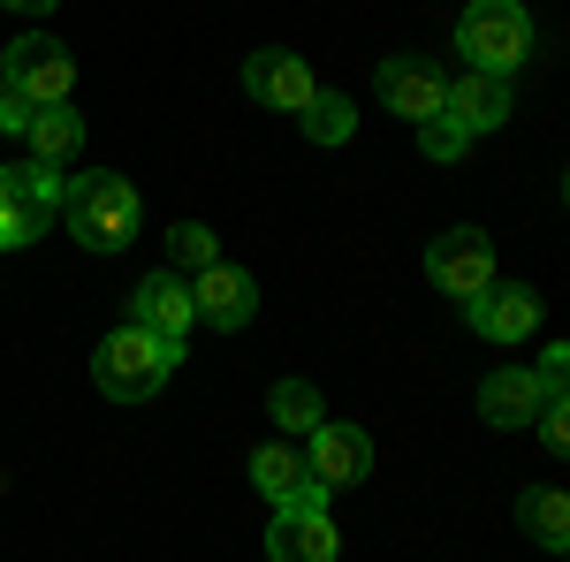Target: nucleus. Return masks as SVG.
Wrapping results in <instances>:
<instances>
[{
    "mask_svg": "<svg viewBox=\"0 0 570 562\" xmlns=\"http://www.w3.org/2000/svg\"><path fill=\"white\" fill-rule=\"evenodd\" d=\"M464 319L480 327L487 343H525L532 327H540V297H532L525 282H487L480 297H464Z\"/></svg>",
    "mask_w": 570,
    "mask_h": 562,
    "instance_id": "4468645a",
    "label": "nucleus"
},
{
    "mask_svg": "<svg viewBox=\"0 0 570 562\" xmlns=\"http://www.w3.org/2000/svg\"><path fill=\"white\" fill-rule=\"evenodd\" d=\"M168 259H176V274L214 266L220 259V252H214V228H206V220H176V228H168Z\"/></svg>",
    "mask_w": 570,
    "mask_h": 562,
    "instance_id": "412c9836",
    "label": "nucleus"
},
{
    "mask_svg": "<svg viewBox=\"0 0 570 562\" xmlns=\"http://www.w3.org/2000/svg\"><path fill=\"white\" fill-rule=\"evenodd\" d=\"M312 479L335 494V486H365L373 479V433L365 426H343V418H320L312 426Z\"/></svg>",
    "mask_w": 570,
    "mask_h": 562,
    "instance_id": "9b49d317",
    "label": "nucleus"
},
{
    "mask_svg": "<svg viewBox=\"0 0 570 562\" xmlns=\"http://www.w3.org/2000/svg\"><path fill=\"white\" fill-rule=\"evenodd\" d=\"M518 524H525L548 555H563V548H570V502H563V486H525V494H518Z\"/></svg>",
    "mask_w": 570,
    "mask_h": 562,
    "instance_id": "a211bd4d",
    "label": "nucleus"
},
{
    "mask_svg": "<svg viewBox=\"0 0 570 562\" xmlns=\"http://www.w3.org/2000/svg\"><path fill=\"white\" fill-rule=\"evenodd\" d=\"M176 365H183V343H160L145 327H115L107 343L91 349V381H99L107 403H153Z\"/></svg>",
    "mask_w": 570,
    "mask_h": 562,
    "instance_id": "f03ea898",
    "label": "nucleus"
},
{
    "mask_svg": "<svg viewBox=\"0 0 570 562\" xmlns=\"http://www.w3.org/2000/svg\"><path fill=\"white\" fill-rule=\"evenodd\" d=\"M130 327L160 335V343H190L198 304H190V274H145L130 289Z\"/></svg>",
    "mask_w": 570,
    "mask_h": 562,
    "instance_id": "9d476101",
    "label": "nucleus"
},
{
    "mask_svg": "<svg viewBox=\"0 0 570 562\" xmlns=\"http://www.w3.org/2000/svg\"><path fill=\"white\" fill-rule=\"evenodd\" d=\"M464 145H472V130H464V122H449V115H426V122H419V152L441 160V168H449V160H464Z\"/></svg>",
    "mask_w": 570,
    "mask_h": 562,
    "instance_id": "4be33fe9",
    "label": "nucleus"
},
{
    "mask_svg": "<svg viewBox=\"0 0 570 562\" xmlns=\"http://www.w3.org/2000/svg\"><path fill=\"white\" fill-rule=\"evenodd\" d=\"M441 115L449 122H464V130H502L510 115H518V77H494V69H464V77H449L441 91Z\"/></svg>",
    "mask_w": 570,
    "mask_h": 562,
    "instance_id": "1a4fd4ad",
    "label": "nucleus"
},
{
    "mask_svg": "<svg viewBox=\"0 0 570 562\" xmlns=\"http://www.w3.org/2000/svg\"><path fill=\"white\" fill-rule=\"evenodd\" d=\"M456 53H464V69L518 77V69H525V53H532L525 0H464V16H456Z\"/></svg>",
    "mask_w": 570,
    "mask_h": 562,
    "instance_id": "7ed1b4c3",
    "label": "nucleus"
},
{
    "mask_svg": "<svg viewBox=\"0 0 570 562\" xmlns=\"http://www.w3.org/2000/svg\"><path fill=\"white\" fill-rule=\"evenodd\" d=\"M61 220H69V236L85 252H122V244H137V228H145V206H137L130 175L85 168V175L61 183Z\"/></svg>",
    "mask_w": 570,
    "mask_h": 562,
    "instance_id": "f257e3e1",
    "label": "nucleus"
},
{
    "mask_svg": "<svg viewBox=\"0 0 570 562\" xmlns=\"http://www.w3.org/2000/svg\"><path fill=\"white\" fill-rule=\"evenodd\" d=\"M563 373H570V349L548 343V357H540V388H563Z\"/></svg>",
    "mask_w": 570,
    "mask_h": 562,
    "instance_id": "b1692460",
    "label": "nucleus"
},
{
    "mask_svg": "<svg viewBox=\"0 0 570 562\" xmlns=\"http://www.w3.org/2000/svg\"><path fill=\"white\" fill-rule=\"evenodd\" d=\"M266 418H274L282 433H312L320 418H327V403H320L312 381H274V388H266Z\"/></svg>",
    "mask_w": 570,
    "mask_h": 562,
    "instance_id": "6ab92c4d",
    "label": "nucleus"
},
{
    "mask_svg": "<svg viewBox=\"0 0 570 562\" xmlns=\"http://www.w3.org/2000/svg\"><path fill=\"white\" fill-rule=\"evenodd\" d=\"M426 282L449 289V297H480L487 282H494V244H487L480 228H449L426 244Z\"/></svg>",
    "mask_w": 570,
    "mask_h": 562,
    "instance_id": "0eeeda50",
    "label": "nucleus"
},
{
    "mask_svg": "<svg viewBox=\"0 0 570 562\" xmlns=\"http://www.w3.org/2000/svg\"><path fill=\"white\" fill-rule=\"evenodd\" d=\"M244 91H252L259 107H274V115H305V99L320 91V77H312L297 53H282V46H259V53L244 61Z\"/></svg>",
    "mask_w": 570,
    "mask_h": 562,
    "instance_id": "ddd939ff",
    "label": "nucleus"
},
{
    "mask_svg": "<svg viewBox=\"0 0 570 562\" xmlns=\"http://www.w3.org/2000/svg\"><path fill=\"white\" fill-rule=\"evenodd\" d=\"M532 426H540V441H548V456H563V448H570V395L548 388V403H540V418H532Z\"/></svg>",
    "mask_w": 570,
    "mask_h": 562,
    "instance_id": "5701e85b",
    "label": "nucleus"
},
{
    "mask_svg": "<svg viewBox=\"0 0 570 562\" xmlns=\"http://www.w3.org/2000/svg\"><path fill=\"white\" fill-rule=\"evenodd\" d=\"M297 122H305V137H312V145H351V130H357V107L343 99V91H312Z\"/></svg>",
    "mask_w": 570,
    "mask_h": 562,
    "instance_id": "aec40b11",
    "label": "nucleus"
},
{
    "mask_svg": "<svg viewBox=\"0 0 570 562\" xmlns=\"http://www.w3.org/2000/svg\"><path fill=\"white\" fill-rule=\"evenodd\" d=\"M190 304H198V319H206V327L236 335V327L259 312V282H252L244 266L214 259V266H198V274H190Z\"/></svg>",
    "mask_w": 570,
    "mask_h": 562,
    "instance_id": "f8f14e48",
    "label": "nucleus"
},
{
    "mask_svg": "<svg viewBox=\"0 0 570 562\" xmlns=\"http://www.w3.org/2000/svg\"><path fill=\"white\" fill-rule=\"evenodd\" d=\"M23 115H31V107H23V99H16V91L0 85V137H16V130H23Z\"/></svg>",
    "mask_w": 570,
    "mask_h": 562,
    "instance_id": "393cba45",
    "label": "nucleus"
},
{
    "mask_svg": "<svg viewBox=\"0 0 570 562\" xmlns=\"http://www.w3.org/2000/svg\"><path fill=\"white\" fill-rule=\"evenodd\" d=\"M0 85L16 91L23 107H53V99L77 91V53H69L61 39H46V31L8 39V46H0Z\"/></svg>",
    "mask_w": 570,
    "mask_h": 562,
    "instance_id": "39448f33",
    "label": "nucleus"
},
{
    "mask_svg": "<svg viewBox=\"0 0 570 562\" xmlns=\"http://www.w3.org/2000/svg\"><path fill=\"white\" fill-rule=\"evenodd\" d=\"M343 555V532L327 517V486H305L289 502H274L266 524V562H335Z\"/></svg>",
    "mask_w": 570,
    "mask_h": 562,
    "instance_id": "423d86ee",
    "label": "nucleus"
},
{
    "mask_svg": "<svg viewBox=\"0 0 570 562\" xmlns=\"http://www.w3.org/2000/svg\"><path fill=\"white\" fill-rule=\"evenodd\" d=\"M46 220H61V175L31 168V160L0 168V252H31Z\"/></svg>",
    "mask_w": 570,
    "mask_h": 562,
    "instance_id": "20e7f679",
    "label": "nucleus"
},
{
    "mask_svg": "<svg viewBox=\"0 0 570 562\" xmlns=\"http://www.w3.org/2000/svg\"><path fill=\"white\" fill-rule=\"evenodd\" d=\"M252 486H259L266 502H289V494H305V486H320L305 464V448H289V433L282 441H266L259 456H252Z\"/></svg>",
    "mask_w": 570,
    "mask_h": 562,
    "instance_id": "f3484780",
    "label": "nucleus"
},
{
    "mask_svg": "<svg viewBox=\"0 0 570 562\" xmlns=\"http://www.w3.org/2000/svg\"><path fill=\"white\" fill-rule=\"evenodd\" d=\"M16 137L31 145V168H53V175H61L77 152H85V115H77L69 99H53V107H31Z\"/></svg>",
    "mask_w": 570,
    "mask_h": 562,
    "instance_id": "dca6fc26",
    "label": "nucleus"
},
{
    "mask_svg": "<svg viewBox=\"0 0 570 562\" xmlns=\"http://www.w3.org/2000/svg\"><path fill=\"white\" fill-rule=\"evenodd\" d=\"M373 91H381V107H389V115H403V122L419 130L426 115H441L449 77H441L426 53H389V61H381V77H373Z\"/></svg>",
    "mask_w": 570,
    "mask_h": 562,
    "instance_id": "6e6552de",
    "label": "nucleus"
},
{
    "mask_svg": "<svg viewBox=\"0 0 570 562\" xmlns=\"http://www.w3.org/2000/svg\"><path fill=\"white\" fill-rule=\"evenodd\" d=\"M540 403H548V388H540V373H525V365H502V373H487V381H480V418L494 433L532 426Z\"/></svg>",
    "mask_w": 570,
    "mask_h": 562,
    "instance_id": "2eb2a0df",
    "label": "nucleus"
},
{
    "mask_svg": "<svg viewBox=\"0 0 570 562\" xmlns=\"http://www.w3.org/2000/svg\"><path fill=\"white\" fill-rule=\"evenodd\" d=\"M0 8H16V16H31V23H39V16H53V0H0Z\"/></svg>",
    "mask_w": 570,
    "mask_h": 562,
    "instance_id": "a878e982",
    "label": "nucleus"
}]
</instances>
